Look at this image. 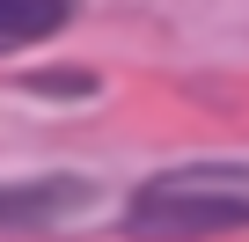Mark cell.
Segmentation results:
<instances>
[{
    "label": "cell",
    "instance_id": "6da1fadb",
    "mask_svg": "<svg viewBox=\"0 0 249 242\" xmlns=\"http://www.w3.org/2000/svg\"><path fill=\"white\" fill-rule=\"evenodd\" d=\"M124 227L140 242H205V235H234L249 227V162H176L154 169L132 205Z\"/></svg>",
    "mask_w": 249,
    "mask_h": 242
},
{
    "label": "cell",
    "instance_id": "7a4b0ae2",
    "mask_svg": "<svg viewBox=\"0 0 249 242\" xmlns=\"http://www.w3.org/2000/svg\"><path fill=\"white\" fill-rule=\"evenodd\" d=\"M73 0H0V44H37L52 30H66Z\"/></svg>",
    "mask_w": 249,
    "mask_h": 242
},
{
    "label": "cell",
    "instance_id": "3957f363",
    "mask_svg": "<svg viewBox=\"0 0 249 242\" xmlns=\"http://www.w3.org/2000/svg\"><path fill=\"white\" fill-rule=\"evenodd\" d=\"M66 198H73L66 184H22V191H0V227H37V220H52Z\"/></svg>",
    "mask_w": 249,
    "mask_h": 242
}]
</instances>
